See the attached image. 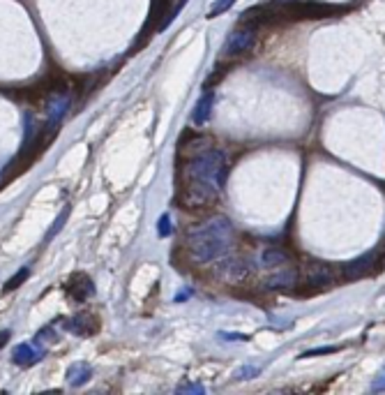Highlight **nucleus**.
I'll use <instances>...</instances> for the list:
<instances>
[{"instance_id": "1", "label": "nucleus", "mask_w": 385, "mask_h": 395, "mask_svg": "<svg viewBox=\"0 0 385 395\" xmlns=\"http://www.w3.org/2000/svg\"><path fill=\"white\" fill-rule=\"evenodd\" d=\"M185 199L192 206H203L213 201L227 185L229 157L224 150H199L185 162Z\"/></svg>"}, {"instance_id": "2", "label": "nucleus", "mask_w": 385, "mask_h": 395, "mask_svg": "<svg viewBox=\"0 0 385 395\" xmlns=\"http://www.w3.org/2000/svg\"><path fill=\"white\" fill-rule=\"evenodd\" d=\"M231 245H234V225L224 215L208 218L187 232V250L199 264L224 259L231 252Z\"/></svg>"}, {"instance_id": "3", "label": "nucleus", "mask_w": 385, "mask_h": 395, "mask_svg": "<svg viewBox=\"0 0 385 395\" xmlns=\"http://www.w3.org/2000/svg\"><path fill=\"white\" fill-rule=\"evenodd\" d=\"M254 45H256V31H254V28L249 26L236 28L227 38V42H224L222 56H243L249 51Z\"/></svg>"}, {"instance_id": "4", "label": "nucleus", "mask_w": 385, "mask_h": 395, "mask_svg": "<svg viewBox=\"0 0 385 395\" xmlns=\"http://www.w3.org/2000/svg\"><path fill=\"white\" fill-rule=\"evenodd\" d=\"M60 321L72 335H79V337H90L99 330V319L90 312H79V314H74V317L60 319Z\"/></svg>"}, {"instance_id": "5", "label": "nucleus", "mask_w": 385, "mask_h": 395, "mask_svg": "<svg viewBox=\"0 0 385 395\" xmlns=\"http://www.w3.org/2000/svg\"><path fill=\"white\" fill-rule=\"evenodd\" d=\"M67 293L74 303H85L90 296H95V282L85 273H74L67 282Z\"/></svg>"}, {"instance_id": "6", "label": "nucleus", "mask_w": 385, "mask_h": 395, "mask_svg": "<svg viewBox=\"0 0 385 395\" xmlns=\"http://www.w3.org/2000/svg\"><path fill=\"white\" fill-rule=\"evenodd\" d=\"M47 356V349L42 347L40 340H35V342H24V344H19L17 349H14V363L17 365H24V368H28V365H35V363H40L42 358Z\"/></svg>"}, {"instance_id": "7", "label": "nucleus", "mask_w": 385, "mask_h": 395, "mask_svg": "<svg viewBox=\"0 0 385 395\" xmlns=\"http://www.w3.org/2000/svg\"><path fill=\"white\" fill-rule=\"evenodd\" d=\"M376 250H369L367 255H360L358 259H353V261H348L344 266V277L346 280H360V277H365L369 271H372V266L376 261Z\"/></svg>"}, {"instance_id": "8", "label": "nucleus", "mask_w": 385, "mask_h": 395, "mask_svg": "<svg viewBox=\"0 0 385 395\" xmlns=\"http://www.w3.org/2000/svg\"><path fill=\"white\" fill-rule=\"evenodd\" d=\"M304 284H309V289H325L328 284H332V271L323 264H309Z\"/></svg>"}, {"instance_id": "9", "label": "nucleus", "mask_w": 385, "mask_h": 395, "mask_svg": "<svg viewBox=\"0 0 385 395\" xmlns=\"http://www.w3.org/2000/svg\"><path fill=\"white\" fill-rule=\"evenodd\" d=\"M295 284H297V271L295 268L277 271V273H272V275L265 280L268 289H275V291H290Z\"/></svg>"}, {"instance_id": "10", "label": "nucleus", "mask_w": 385, "mask_h": 395, "mask_svg": "<svg viewBox=\"0 0 385 395\" xmlns=\"http://www.w3.org/2000/svg\"><path fill=\"white\" fill-rule=\"evenodd\" d=\"M92 377V368L88 363H72L69 370H67V384L79 389V386L88 384Z\"/></svg>"}, {"instance_id": "11", "label": "nucleus", "mask_w": 385, "mask_h": 395, "mask_svg": "<svg viewBox=\"0 0 385 395\" xmlns=\"http://www.w3.org/2000/svg\"><path fill=\"white\" fill-rule=\"evenodd\" d=\"M213 106H215V95L213 92H206L201 99H199V104H196V109H194V123L196 125H203V123H208L210 120V113H213Z\"/></svg>"}, {"instance_id": "12", "label": "nucleus", "mask_w": 385, "mask_h": 395, "mask_svg": "<svg viewBox=\"0 0 385 395\" xmlns=\"http://www.w3.org/2000/svg\"><path fill=\"white\" fill-rule=\"evenodd\" d=\"M288 261V255L279 248H265L263 255H261V264L265 268H275V266H284Z\"/></svg>"}, {"instance_id": "13", "label": "nucleus", "mask_w": 385, "mask_h": 395, "mask_svg": "<svg viewBox=\"0 0 385 395\" xmlns=\"http://www.w3.org/2000/svg\"><path fill=\"white\" fill-rule=\"evenodd\" d=\"M261 375V368L259 365H243V368H238L234 372V379L236 382H247V379H254Z\"/></svg>"}, {"instance_id": "14", "label": "nucleus", "mask_w": 385, "mask_h": 395, "mask_svg": "<svg viewBox=\"0 0 385 395\" xmlns=\"http://www.w3.org/2000/svg\"><path fill=\"white\" fill-rule=\"evenodd\" d=\"M67 215H69V206H65L63 211H60V215H58V218H56V222H54V225H51L49 234H47V241H51L58 232H60L63 225H65V222H67Z\"/></svg>"}, {"instance_id": "15", "label": "nucleus", "mask_w": 385, "mask_h": 395, "mask_svg": "<svg viewBox=\"0 0 385 395\" xmlns=\"http://www.w3.org/2000/svg\"><path fill=\"white\" fill-rule=\"evenodd\" d=\"M224 273H227L231 280H243L247 275V268L240 261H231V264L224 266Z\"/></svg>"}, {"instance_id": "16", "label": "nucleus", "mask_w": 385, "mask_h": 395, "mask_svg": "<svg viewBox=\"0 0 385 395\" xmlns=\"http://www.w3.org/2000/svg\"><path fill=\"white\" fill-rule=\"evenodd\" d=\"M28 275H31V271H28V268H21V271L17 273V275L7 280V284H5V289H3V291H5V293L14 291V289H17V287H21V282H24V280H28Z\"/></svg>"}, {"instance_id": "17", "label": "nucleus", "mask_w": 385, "mask_h": 395, "mask_svg": "<svg viewBox=\"0 0 385 395\" xmlns=\"http://www.w3.org/2000/svg\"><path fill=\"white\" fill-rule=\"evenodd\" d=\"M234 3H236V0H215V3H213V10L208 12V17H210V19L220 17V14H224V12H227L229 7L234 5Z\"/></svg>"}, {"instance_id": "18", "label": "nucleus", "mask_w": 385, "mask_h": 395, "mask_svg": "<svg viewBox=\"0 0 385 395\" xmlns=\"http://www.w3.org/2000/svg\"><path fill=\"white\" fill-rule=\"evenodd\" d=\"M159 236L162 239H166V236H171V215L169 213H164L162 218H159Z\"/></svg>"}, {"instance_id": "19", "label": "nucleus", "mask_w": 385, "mask_h": 395, "mask_svg": "<svg viewBox=\"0 0 385 395\" xmlns=\"http://www.w3.org/2000/svg\"><path fill=\"white\" fill-rule=\"evenodd\" d=\"M372 391L374 393H379V391H385V368L379 372V377L374 379V384H372Z\"/></svg>"}, {"instance_id": "20", "label": "nucleus", "mask_w": 385, "mask_h": 395, "mask_svg": "<svg viewBox=\"0 0 385 395\" xmlns=\"http://www.w3.org/2000/svg\"><path fill=\"white\" fill-rule=\"evenodd\" d=\"M332 351H337V349L335 347H321V349H314V351H307V354H302V358L318 356V354H332Z\"/></svg>"}, {"instance_id": "21", "label": "nucleus", "mask_w": 385, "mask_h": 395, "mask_svg": "<svg viewBox=\"0 0 385 395\" xmlns=\"http://www.w3.org/2000/svg\"><path fill=\"white\" fill-rule=\"evenodd\" d=\"M178 391H192V393H203V386H192V384H180Z\"/></svg>"}, {"instance_id": "22", "label": "nucleus", "mask_w": 385, "mask_h": 395, "mask_svg": "<svg viewBox=\"0 0 385 395\" xmlns=\"http://www.w3.org/2000/svg\"><path fill=\"white\" fill-rule=\"evenodd\" d=\"M224 337H229V340H249L247 335H236V333H222Z\"/></svg>"}, {"instance_id": "23", "label": "nucleus", "mask_w": 385, "mask_h": 395, "mask_svg": "<svg viewBox=\"0 0 385 395\" xmlns=\"http://www.w3.org/2000/svg\"><path fill=\"white\" fill-rule=\"evenodd\" d=\"M7 337H10V330H3V333H0V347H5Z\"/></svg>"}, {"instance_id": "24", "label": "nucleus", "mask_w": 385, "mask_h": 395, "mask_svg": "<svg viewBox=\"0 0 385 395\" xmlns=\"http://www.w3.org/2000/svg\"><path fill=\"white\" fill-rule=\"evenodd\" d=\"M275 5H284V3H288V0H272Z\"/></svg>"}, {"instance_id": "25", "label": "nucleus", "mask_w": 385, "mask_h": 395, "mask_svg": "<svg viewBox=\"0 0 385 395\" xmlns=\"http://www.w3.org/2000/svg\"><path fill=\"white\" fill-rule=\"evenodd\" d=\"M383 264H385V257H383Z\"/></svg>"}]
</instances>
